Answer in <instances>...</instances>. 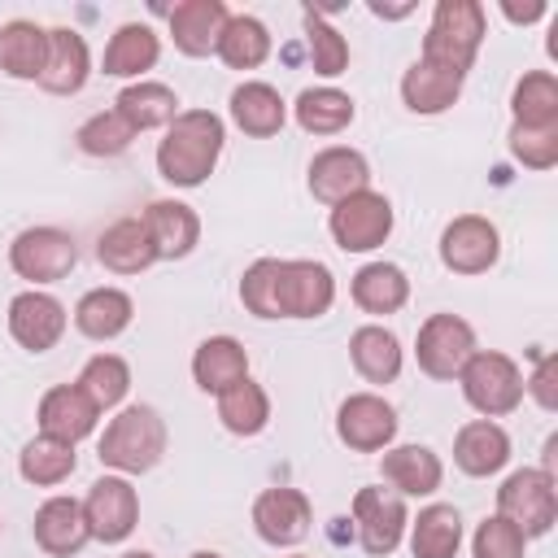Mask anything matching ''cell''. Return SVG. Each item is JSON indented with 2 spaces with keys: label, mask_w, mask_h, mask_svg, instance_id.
<instances>
[{
  "label": "cell",
  "mask_w": 558,
  "mask_h": 558,
  "mask_svg": "<svg viewBox=\"0 0 558 558\" xmlns=\"http://www.w3.org/2000/svg\"><path fill=\"white\" fill-rule=\"evenodd\" d=\"M227 144V126L209 109H179V118L166 126V140L157 144V174L170 187H201Z\"/></svg>",
  "instance_id": "cell-1"
},
{
  "label": "cell",
  "mask_w": 558,
  "mask_h": 558,
  "mask_svg": "<svg viewBox=\"0 0 558 558\" xmlns=\"http://www.w3.org/2000/svg\"><path fill=\"white\" fill-rule=\"evenodd\" d=\"M166 453V418L153 405H126L109 418L105 436L96 440L100 466L113 475H144Z\"/></svg>",
  "instance_id": "cell-2"
},
{
  "label": "cell",
  "mask_w": 558,
  "mask_h": 558,
  "mask_svg": "<svg viewBox=\"0 0 558 558\" xmlns=\"http://www.w3.org/2000/svg\"><path fill=\"white\" fill-rule=\"evenodd\" d=\"M484 31H488V17H484L480 0H440L432 9V26L423 35L418 61H432V65L466 78V70L475 65V52L484 44Z\"/></svg>",
  "instance_id": "cell-3"
},
{
  "label": "cell",
  "mask_w": 558,
  "mask_h": 558,
  "mask_svg": "<svg viewBox=\"0 0 558 558\" xmlns=\"http://www.w3.org/2000/svg\"><path fill=\"white\" fill-rule=\"evenodd\" d=\"M458 384H462L466 405L480 418H501V414L519 410V401H523V371L501 349H475L466 357V366L458 371Z\"/></svg>",
  "instance_id": "cell-4"
},
{
  "label": "cell",
  "mask_w": 558,
  "mask_h": 558,
  "mask_svg": "<svg viewBox=\"0 0 558 558\" xmlns=\"http://www.w3.org/2000/svg\"><path fill=\"white\" fill-rule=\"evenodd\" d=\"M331 301H336V279L323 262H310V257L275 262V283H270L275 318H323Z\"/></svg>",
  "instance_id": "cell-5"
},
{
  "label": "cell",
  "mask_w": 558,
  "mask_h": 558,
  "mask_svg": "<svg viewBox=\"0 0 558 558\" xmlns=\"http://www.w3.org/2000/svg\"><path fill=\"white\" fill-rule=\"evenodd\" d=\"M497 514L510 519L527 541L545 536L558 519V488H554V471L541 466H519L501 480L497 488Z\"/></svg>",
  "instance_id": "cell-6"
},
{
  "label": "cell",
  "mask_w": 558,
  "mask_h": 558,
  "mask_svg": "<svg viewBox=\"0 0 558 558\" xmlns=\"http://www.w3.org/2000/svg\"><path fill=\"white\" fill-rule=\"evenodd\" d=\"M9 266L26 283H57L78 266V244L61 227H26L9 244Z\"/></svg>",
  "instance_id": "cell-7"
},
{
  "label": "cell",
  "mask_w": 558,
  "mask_h": 558,
  "mask_svg": "<svg viewBox=\"0 0 558 558\" xmlns=\"http://www.w3.org/2000/svg\"><path fill=\"white\" fill-rule=\"evenodd\" d=\"M327 231L336 240V248L344 253H371L392 235V201L384 192H353L340 205H331Z\"/></svg>",
  "instance_id": "cell-8"
},
{
  "label": "cell",
  "mask_w": 558,
  "mask_h": 558,
  "mask_svg": "<svg viewBox=\"0 0 558 558\" xmlns=\"http://www.w3.org/2000/svg\"><path fill=\"white\" fill-rule=\"evenodd\" d=\"M475 353V331L466 318L458 314H432L418 323L414 336V357L418 371L432 379H458V371L466 366V357Z\"/></svg>",
  "instance_id": "cell-9"
},
{
  "label": "cell",
  "mask_w": 558,
  "mask_h": 558,
  "mask_svg": "<svg viewBox=\"0 0 558 558\" xmlns=\"http://www.w3.org/2000/svg\"><path fill=\"white\" fill-rule=\"evenodd\" d=\"M83 519L92 541L122 545L140 523V493L126 475H100L83 497Z\"/></svg>",
  "instance_id": "cell-10"
},
{
  "label": "cell",
  "mask_w": 558,
  "mask_h": 558,
  "mask_svg": "<svg viewBox=\"0 0 558 558\" xmlns=\"http://www.w3.org/2000/svg\"><path fill=\"white\" fill-rule=\"evenodd\" d=\"M353 523H357V545L371 558H388V554H397V545H401V536L410 527L405 497L392 493V488H357Z\"/></svg>",
  "instance_id": "cell-11"
},
{
  "label": "cell",
  "mask_w": 558,
  "mask_h": 558,
  "mask_svg": "<svg viewBox=\"0 0 558 558\" xmlns=\"http://www.w3.org/2000/svg\"><path fill=\"white\" fill-rule=\"evenodd\" d=\"M501 257V231L484 214H458L440 231V266L453 275H484Z\"/></svg>",
  "instance_id": "cell-12"
},
{
  "label": "cell",
  "mask_w": 558,
  "mask_h": 558,
  "mask_svg": "<svg viewBox=\"0 0 558 558\" xmlns=\"http://www.w3.org/2000/svg\"><path fill=\"white\" fill-rule=\"evenodd\" d=\"M397 410L379 392H353L336 410V436L353 453H379L397 440Z\"/></svg>",
  "instance_id": "cell-13"
},
{
  "label": "cell",
  "mask_w": 558,
  "mask_h": 558,
  "mask_svg": "<svg viewBox=\"0 0 558 558\" xmlns=\"http://www.w3.org/2000/svg\"><path fill=\"white\" fill-rule=\"evenodd\" d=\"M314 527V506L301 488H266L253 501V532L275 545V549H292L310 536Z\"/></svg>",
  "instance_id": "cell-14"
},
{
  "label": "cell",
  "mask_w": 558,
  "mask_h": 558,
  "mask_svg": "<svg viewBox=\"0 0 558 558\" xmlns=\"http://www.w3.org/2000/svg\"><path fill=\"white\" fill-rule=\"evenodd\" d=\"M65 305L52 292L26 288L9 301V336L26 349V353H48L57 349V340L65 336Z\"/></svg>",
  "instance_id": "cell-15"
},
{
  "label": "cell",
  "mask_w": 558,
  "mask_h": 558,
  "mask_svg": "<svg viewBox=\"0 0 558 558\" xmlns=\"http://www.w3.org/2000/svg\"><path fill=\"white\" fill-rule=\"evenodd\" d=\"M305 183H310L314 201H323V205H340L344 196L371 187V161H366L357 148L331 144V148L314 153V161H310V179H305Z\"/></svg>",
  "instance_id": "cell-16"
},
{
  "label": "cell",
  "mask_w": 558,
  "mask_h": 558,
  "mask_svg": "<svg viewBox=\"0 0 558 558\" xmlns=\"http://www.w3.org/2000/svg\"><path fill=\"white\" fill-rule=\"evenodd\" d=\"M35 418H39V436H52V440L78 445V440H87V436L96 432L100 410L83 397V388H78V384H57V388H48V392L39 397Z\"/></svg>",
  "instance_id": "cell-17"
},
{
  "label": "cell",
  "mask_w": 558,
  "mask_h": 558,
  "mask_svg": "<svg viewBox=\"0 0 558 558\" xmlns=\"http://www.w3.org/2000/svg\"><path fill=\"white\" fill-rule=\"evenodd\" d=\"M510 462V436L497 418H471L453 436V466L471 480H488Z\"/></svg>",
  "instance_id": "cell-18"
},
{
  "label": "cell",
  "mask_w": 558,
  "mask_h": 558,
  "mask_svg": "<svg viewBox=\"0 0 558 558\" xmlns=\"http://www.w3.org/2000/svg\"><path fill=\"white\" fill-rule=\"evenodd\" d=\"M31 536H35V545H39L48 558H74V554L92 541L87 519H83V501H74V497H48V501L35 510Z\"/></svg>",
  "instance_id": "cell-19"
},
{
  "label": "cell",
  "mask_w": 558,
  "mask_h": 558,
  "mask_svg": "<svg viewBox=\"0 0 558 558\" xmlns=\"http://www.w3.org/2000/svg\"><path fill=\"white\" fill-rule=\"evenodd\" d=\"M92 78V52H87V39L70 26H52L48 31V61H44V74H39V87L52 92V96H74L83 92Z\"/></svg>",
  "instance_id": "cell-20"
},
{
  "label": "cell",
  "mask_w": 558,
  "mask_h": 558,
  "mask_svg": "<svg viewBox=\"0 0 558 558\" xmlns=\"http://www.w3.org/2000/svg\"><path fill=\"white\" fill-rule=\"evenodd\" d=\"M140 222H144V231L157 248V262H179L201 244V218L183 201H153L140 214Z\"/></svg>",
  "instance_id": "cell-21"
},
{
  "label": "cell",
  "mask_w": 558,
  "mask_h": 558,
  "mask_svg": "<svg viewBox=\"0 0 558 558\" xmlns=\"http://www.w3.org/2000/svg\"><path fill=\"white\" fill-rule=\"evenodd\" d=\"M227 17L231 13L222 0H183L170 9V39L183 57H209V52H218Z\"/></svg>",
  "instance_id": "cell-22"
},
{
  "label": "cell",
  "mask_w": 558,
  "mask_h": 558,
  "mask_svg": "<svg viewBox=\"0 0 558 558\" xmlns=\"http://www.w3.org/2000/svg\"><path fill=\"white\" fill-rule=\"evenodd\" d=\"M192 379L201 392L222 397L227 388H235L240 379H248V349L235 336H209L196 344L192 353Z\"/></svg>",
  "instance_id": "cell-23"
},
{
  "label": "cell",
  "mask_w": 558,
  "mask_h": 558,
  "mask_svg": "<svg viewBox=\"0 0 558 558\" xmlns=\"http://www.w3.org/2000/svg\"><path fill=\"white\" fill-rule=\"evenodd\" d=\"M379 475H384V480L392 484V493H401V497H427V493L440 488L445 466H440V453L427 449V445H397V449H384Z\"/></svg>",
  "instance_id": "cell-24"
},
{
  "label": "cell",
  "mask_w": 558,
  "mask_h": 558,
  "mask_svg": "<svg viewBox=\"0 0 558 558\" xmlns=\"http://www.w3.org/2000/svg\"><path fill=\"white\" fill-rule=\"evenodd\" d=\"M131 318H135V301H131L122 288H109V283L83 292L78 305H74V327H78V336H87V340H96V344L118 340V336L131 327Z\"/></svg>",
  "instance_id": "cell-25"
},
{
  "label": "cell",
  "mask_w": 558,
  "mask_h": 558,
  "mask_svg": "<svg viewBox=\"0 0 558 558\" xmlns=\"http://www.w3.org/2000/svg\"><path fill=\"white\" fill-rule=\"evenodd\" d=\"M157 57H161L157 31H153L148 22H122V26L109 35V44H105L100 70H105L109 78H135V83H140V74L153 70Z\"/></svg>",
  "instance_id": "cell-26"
},
{
  "label": "cell",
  "mask_w": 558,
  "mask_h": 558,
  "mask_svg": "<svg viewBox=\"0 0 558 558\" xmlns=\"http://www.w3.org/2000/svg\"><path fill=\"white\" fill-rule=\"evenodd\" d=\"M462 83H466V78L453 74V70H440V65H432V61H414V65L401 74V100H405L410 113L436 118V113H445V109L458 105Z\"/></svg>",
  "instance_id": "cell-27"
},
{
  "label": "cell",
  "mask_w": 558,
  "mask_h": 558,
  "mask_svg": "<svg viewBox=\"0 0 558 558\" xmlns=\"http://www.w3.org/2000/svg\"><path fill=\"white\" fill-rule=\"evenodd\" d=\"M48 61V31L31 17H13L0 26V70L17 83H39Z\"/></svg>",
  "instance_id": "cell-28"
},
{
  "label": "cell",
  "mask_w": 558,
  "mask_h": 558,
  "mask_svg": "<svg viewBox=\"0 0 558 558\" xmlns=\"http://www.w3.org/2000/svg\"><path fill=\"white\" fill-rule=\"evenodd\" d=\"M231 122H235L244 135H253V140H270V135L283 131L288 105H283V96H279L270 83L248 78V83H240V87L231 92Z\"/></svg>",
  "instance_id": "cell-29"
},
{
  "label": "cell",
  "mask_w": 558,
  "mask_h": 558,
  "mask_svg": "<svg viewBox=\"0 0 558 558\" xmlns=\"http://www.w3.org/2000/svg\"><path fill=\"white\" fill-rule=\"evenodd\" d=\"M113 109L140 135V131H153V126H170L179 118V96H174V87H166L157 78H140V83H126L118 92Z\"/></svg>",
  "instance_id": "cell-30"
},
{
  "label": "cell",
  "mask_w": 558,
  "mask_h": 558,
  "mask_svg": "<svg viewBox=\"0 0 558 558\" xmlns=\"http://www.w3.org/2000/svg\"><path fill=\"white\" fill-rule=\"evenodd\" d=\"M96 257L113 275H140V270H148L157 262V248H153V240H148V231H144L140 218H118L113 227L100 231Z\"/></svg>",
  "instance_id": "cell-31"
},
{
  "label": "cell",
  "mask_w": 558,
  "mask_h": 558,
  "mask_svg": "<svg viewBox=\"0 0 558 558\" xmlns=\"http://www.w3.org/2000/svg\"><path fill=\"white\" fill-rule=\"evenodd\" d=\"M349 296L362 314H397L405 301H410V279L397 262H366L353 283H349Z\"/></svg>",
  "instance_id": "cell-32"
},
{
  "label": "cell",
  "mask_w": 558,
  "mask_h": 558,
  "mask_svg": "<svg viewBox=\"0 0 558 558\" xmlns=\"http://www.w3.org/2000/svg\"><path fill=\"white\" fill-rule=\"evenodd\" d=\"M349 362L366 384H392L401 375V340L388 327L366 323L349 336Z\"/></svg>",
  "instance_id": "cell-33"
},
{
  "label": "cell",
  "mask_w": 558,
  "mask_h": 558,
  "mask_svg": "<svg viewBox=\"0 0 558 558\" xmlns=\"http://www.w3.org/2000/svg\"><path fill=\"white\" fill-rule=\"evenodd\" d=\"M292 118L305 135H340L357 118V105L340 87H305L292 105Z\"/></svg>",
  "instance_id": "cell-34"
},
{
  "label": "cell",
  "mask_w": 558,
  "mask_h": 558,
  "mask_svg": "<svg viewBox=\"0 0 558 558\" xmlns=\"http://www.w3.org/2000/svg\"><path fill=\"white\" fill-rule=\"evenodd\" d=\"M410 554L414 558H453L462 545V514L445 501H432L410 519Z\"/></svg>",
  "instance_id": "cell-35"
},
{
  "label": "cell",
  "mask_w": 558,
  "mask_h": 558,
  "mask_svg": "<svg viewBox=\"0 0 558 558\" xmlns=\"http://www.w3.org/2000/svg\"><path fill=\"white\" fill-rule=\"evenodd\" d=\"M74 466H78L74 445L52 440V436H35V440H26L22 453H17V475H22L26 484H35V488H57L61 480L74 475Z\"/></svg>",
  "instance_id": "cell-36"
},
{
  "label": "cell",
  "mask_w": 558,
  "mask_h": 558,
  "mask_svg": "<svg viewBox=\"0 0 558 558\" xmlns=\"http://www.w3.org/2000/svg\"><path fill=\"white\" fill-rule=\"evenodd\" d=\"M218 57L227 70H257L270 57V31L253 13H231L218 39Z\"/></svg>",
  "instance_id": "cell-37"
},
{
  "label": "cell",
  "mask_w": 558,
  "mask_h": 558,
  "mask_svg": "<svg viewBox=\"0 0 558 558\" xmlns=\"http://www.w3.org/2000/svg\"><path fill=\"white\" fill-rule=\"evenodd\" d=\"M218 423L231 432V436H262L266 423H270V397L262 384L253 379H240L235 388H227L218 397Z\"/></svg>",
  "instance_id": "cell-38"
},
{
  "label": "cell",
  "mask_w": 558,
  "mask_h": 558,
  "mask_svg": "<svg viewBox=\"0 0 558 558\" xmlns=\"http://www.w3.org/2000/svg\"><path fill=\"white\" fill-rule=\"evenodd\" d=\"M514 126H558V78L549 70H527L510 92Z\"/></svg>",
  "instance_id": "cell-39"
},
{
  "label": "cell",
  "mask_w": 558,
  "mask_h": 558,
  "mask_svg": "<svg viewBox=\"0 0 558 558\" xmlns=\"http://www.w3.org/2000/svg\"><path fill=\"white\" fill-rule=\"evenodd\" d=\"M74 384L83 388V397H87L96 410H113V405H122V397L131 392V366H126V357H118V353H96V357H87V366L78 371Z\"/></svg>",
  "instance_id": "cell-40"
},
{
  "label": "cell",
  "mask_w": 558,
  "mask_h": 558,
  "mask_svg": "<svg viewBox=\"0 0 558 558\" xmlns=\"http://www.w3.org/2000/svg\"><path fill=\"white\" fill-rule=\"evenodd\" d=\"M301 22H305V44H310V65H314V74H323V78L344 74V70H349V39H344L323 13H314V9H305Z\"/></svg>",
  "instance_id": "cell-41"
},
{
  "label": "cell",
  "mask_w": 558,
  "mask_h": 558,
  "mask_svg": "<svg viewBox=\"0 0 558 558\" xmlns=\"http://www.w3.org/2000/svg\"><path fill=\"white\" fill-rule=\"evenodd\" d=\"M74 144H78V153H87V157H122V153L135 144V131L118 118V109H100V113H92V118L74 131Z\"/></svg>",
  "instance_id": "cell-42"
},
{
  "label": "cell",
  "mask_w": 558,
  "mask_h": 558,
  "mask_svg": "<svg viewBox=\"0 0 558 558\" xmlns=\"http://www.w3.org/2000/svg\"><path fill=\"white\" fill-rule=\"evenodd\" d=\"M510 157L527 170L558 166V126H514L510 122Z\"/></svg>",
  "instance_id": "cell-43"
},
{
  "label": "cell",
  "mask_w": 558,
  "mask_h": 558,
  "mask_svg": "<svg viewBox=\"0 0 558 558\" xmlns=\"http://www.w3.org/2000/svg\"><path fill=\"white\" fill-rule=\"evenodd\" d=\"M523 549H527V536L501 514H488L471 536L475 558H523Z\"/></svg>",
  "instance_id": "cell-44"
},
{
  "label": "cell",
  "mask_w": 558,
  "mask_h": 558,
  "mask_svg": "<svg viewBox=\"0 0 558 558\" xmlns=\"http://www.w3.org/2000/svg\"><path fill=\"white\" fill-rule=\"evenodd\" d=\"M275 262L279 257H257L244 275H240V305L253 318H275L270 314V283H275Z\"/></svg>",
  "instance_id": "cell-45"
},
{
  "label": "cell",
  "mask_w": 558,
  "mask_h": 558,
  "mask_svg": "<svg viewBox=\"0 0 558 558\" xmlns=\"http://www.w3.org/2000/svg\"><path fill=\"white\" fill-rule=\"evenodd\" d=\"M523 392H527L545 414L558 410V357H554V353H541V357H536V371H532V379H523Z\"/></svg>",
  "instance_id": "cell-46"
},
{
  "label": "cell",
  "mask_w": 558,
  "mask_h": 558,
  "mask_svg": "<svg viewBox=\"0 0 558 558\" xmlns=\"http://www.w3.org/2000/svg\"><path fill=\"white\" fill-rule=\"evenodd\" d=\"M501 13L514 22V26H532V22H541V17H549V4L545 0H532V4H501Z\"/></svg>",
  "instance_id": "cell-47"
},
{
  "label": "cell",
  "mask_w": 558,
  "mask_h": 558,
  "mask_svg": "<svg viewBox=\"0 0 558 558\" xmlns=\"http://www.w3.org/2000/svg\"><path fill=\"white\" fill-rule=\"evenodd\" d=\"M371 13H375V17H405V13H410V4H401V9H384V4H371Z\"/></svg>",
  "instance_id": "cell-48"
},
{
  "label": "cell",
  "mask_w": 558,
  "mask_h": 558,
  "mask_svg": "<svg viewBox=\"0 0 558 558\" xmlns=\"http://www.w3.org/2000/svg\"><path fill=\"white\" fill-rule=\"evenodd\" d=\"M118 558H157V554H148V549H126V554H118Z\"/></svg>",
  "instance_id": "cell-49"
},
{
  "label": "cell",
  "mask_w": 558,
  "mask_h": 558,
  "mask_svg": "<svg viewBox=\"0 0 558 558\" xmlns=\"http://www.w3.org/2000/svg\"><path fill=\"white\" fill-rule=\"evenodd\" d=\"M187 558H222V554H214V549H196V554H187Z\"/></svg>",
  "instance_id": "cell-50"
},
{
  "label": "cell",
  "mask_w": 558,
  "mask_h": 558,
  "mask_svg": "<svg viewBox=\"0 0 558 558\" xmlns=\"http://www.w3.org/2000/svg\"><path fill=\"white\" fill-rule=\"evenodd\" d=\"M292 558H305V554H292Z\"/></svg>",
  "instance_id": "cell-51"
}]
</instances>
